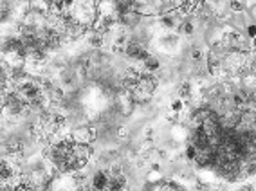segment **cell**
Instances as JSON below:
<instances>
[{
  "instance_id": "9c48e42d",
  "label": "cell",
  "mask_w": 256,
  "mask_h": 191,
  "mask_svg": "<svg viewBox=\"0 0 256 191\" xmlns=\"http://www.w3.org/2000/svg\"><path fill=\"white\" fill-rule=\"evenodd\" d=\"M142 64H144V70H148V72H156L157 68H159V60L156 56L148 54L146 58L142 60Z\"/></svg>"
},
{
  "instance_id": "5bb4252c",
  "label": "cell",
  "mask_w": 256,
  "mask_h": 191,
  "mask_svg": "<svg viewBox=\"0 0 256 191\" xmlns=\"http://www.w3.org/2000/svg\"><path fill=\"white\" fill-rule=\"evenodd\" d=\"M180 31L186 32V34H192V32H193V26L190 22H182V24H180Z\"/></svg>"
},
{
  "instance_id": "9a60e30c",
  "label": "cell",
  "mask_w": 256,
  "mask_h": 191,
  "mask_svg": "<svg viewBox=\"0 0 256 191\" xmlns=\"http://www.w3.org/2000/svg\"><path fill=\"white\" fill-rule=\"evenodd\" d=\"M249 18L256 24V4H252L251 8H249Z\"/></svg>"
},
{
  "instance_id": "6da1fadb",
  "label": "cell",
  "mask_w": 256,
  "mask_h": 191,
  "mask_svg": "<svg viewBox=\"0 0 256 191\" xmlns=\"http://www.w3.org/2000/svg\"><path fill=\"white\" fill-rule=\"evenodd\" d=\"M90 155V146L87 142L74 141L72 137L62 139V141L50 144L49 148V160L64 173L80 172L88 162Z\"/></svg>"
},
{
  "instance_id": "ba28073f",
  "label": "cell",
  "mask_w": 256,
  "mask_h": 191,
  "mask_svg": "<svg viewBox=\"0 0 256 191\" xmlns=\"http://www.w3.org/2000/svg\"><path fill=\"white\" fill-rule=\"evenodd\" d=\"M6 150L10 152L11 155L20 154V152L24 150V144H22V141H20L18 137H11L10 141H8V144H6Z\"/></svg>"
},
{
  "instance_id": "e0dca14e",
  "label": "cell",
  "mask_w": 256,
  "mask_h": 191,
  "mask_svg": "<svg viewBox=\"0 0 256 191\" xmlns=\"http://www.w3.org/2000/svg\"><path fill=\"white\" fill-rule=\"evenodd\" d=\"M114 2H116V4H121V2H123V0H114Z\"/></svg>"
},
{
  "instance_id": "30bf717a",
  "label": "cell",
  "mask_w": 256,
  "mask_h": 191,
  "mask_svg": "<svg viewBox=\"0 0 256 191\" xmlns=\"http://www.w3.org/2000/svg\"><path fill=\"white\" fill-rule=\"evenodd\" d=\"M119 108L123 114H130L132 112V100L130 98H124V96H119Z\"/></svg>"
},
{
  "instance_id": "8992f818",
  "label": "cell",
  "mask_w": 256,
  "mask_h": 191,
  "mask_svg": "<svg viewBox=\"0 0 256 191\" xmlns=\"http://www.w3.org/2000/svg\"><path fill=\"white\" fill-rule=\"evenodd\" d=\"M208 68L211 74H218L224 70V60L220 58L218 52H210L208 56Z\"/></svg>"
},
{
  "instance_id": "7c38bea8",
  "label": "cell",
  "mask_w": 256,
  "mask_h": 191,
  "mask_svg": "<svg viewBox=\"0 0 256 191\" xmlns=\"http://www.w3.org/2000/svg\"><path fill=\"white\" fill-rule=\"evenodd\" d=\"M229 8L233 13H242L246 10V0H229Z\"/></svg>"
},
{
  "instance_id": "52a82bcc",
  "label": "cell",
  "mask_w": 256,
  "mask_h": 191,
  "mask_svg": "<svg viewBox=\"0 0 256 191\" xmlns=\"http://www.w3.org/2000/svg\"><path fill=\"white\" fill-rule=\"evenodd\" d=\"M110 172H98L92 178V188L94 190H108Z\"/></svg>"
},
{
  "instance_id": "8fae6325",
  "label": "cell",
  "mask_w": 256,
  "mask_h": 191,
  "mask_svg": "<svg viewBox=\"0 0 256 191\" xmlns=\"http://www.w3.org/2000/svg\"><path fill=\"white\" fill-rule=\"evenodd\" d=\"M88 44H90L92 47H101V44H103V32H100L98 29L92 31L90 34H88Z\"/></svg>"
},
{
  "instance_id": "7a4b0ae2",
  "label": "cell",
  "mask_w": 256,
  "mask_h": 191,
  "mask_svg": "<svg viewBox=\"0 0 256 191\" xmlns=\"http://www.w3.org/2000/svg\"><path fill=\"white\" fill-rule=\"evenodd\" d=\"M156 88H157V80L152 76V72L144 70L139 78L138 85L134 86V90L130 92L132 94V100L136 103H144V101L152 100V96L156 94Z\"/></svg>"
},
{
  "instance_id": "5b68a950",
  "label": "cell",
  "mask_w": 256,
  "mask_h": 191,
  "mask_svg": "<svg viewBox=\"0 0 256 191\" xmlns=\"http://www.w3.org/2000/svg\"><path fill=\"white\" fill-rule=\"evenodd\" d=\"M124 52H126L130 58H136V60H144L148 56V52L142 49V46L138 44V42H130V44L124 47Z\"/></svg>"
},
{
  "instance_id": "2e32d148",
  "label": "cell",
  "mask_w": 256,
  "mask_h": 191,
  "mask_svg": "<svg viewBox=\"0 0 256 191\" xmlns=\"http://www.w3.org/2000/svg\"><path fill=\"white\" fill-rule=\"evenodd\" d=\"M124 136H128L126 128H119V137H124Z\"/></svg>"
},
{
  "instance_id": "4fadbf2b",
  "label": "cell",
  "mask_w": 256,
  "mask_h": 191,
  "mask_svg": "<svg viewBox=\"0 0 256 191\" xmlns=\"http://www.w3.org/2000/svg\"><path fill=\"white\" fill-rule=\"evenodd\" d=\"M178 94H180V98H190V94H192V88H190V85H188V83H184V85L180 86Z\"/></svg>"
},
{
  "instance_id": "277c9868",
  "label": "cell",
  "mask_w": 256,
  "mask_h": 191,
  "mask_svg": "<svg viewBox=\"0 0 256 191\" xmlns=\"http://www.w3.org/2000/svg\"><path fill=\"white\" fill-rule=\"evenodd\" d=\"M72 139H74V141L87 142V144H90V142L96 139V130H94L92 126H80L72 132Z\"/></svg>"
},
{
  "instance_id": "3957f363",
  "label": "cell",
  "mask_w": 256,
  "mask_h": 191,
  "mask_svg": "<svg viewBox=\"0 0 256 191\" xmlns=\"http://www.w3.org/2000/svg\"><path fill=\"white\" fill-rule=\"evenodd\" d=\"M240 88L249 94H256V70L251 67H244L240 70Z\"/></svg>"
}]
</instances>
